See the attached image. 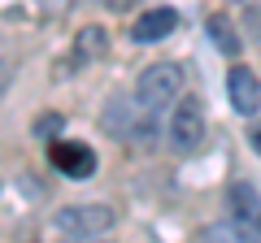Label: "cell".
Wrapping results in <instances>:
<instances>
[{
    "mask_svg": "<svg viewBox=\"0 0 261 243\" xmlns=\"http://www.w3.org/2000/svg\"><path fill=\"white\" fill-rule=\"evenodd\" d=\"M113 222H118V213L109 204H65L53 217V226L65 239H96V234L113 230Z\"/></svg>",
    "mask_w": 261,
    "mask_h": 243,
    "instance_id": "2",
    "label": "cell"
},
{
    "mask_svg": "<svg viewBox=\"0 0 261 243\" xmlns=\"http://www.w3.org/2000/svg\"><path fill=\"white\" fill-rule=\"evenodd\" d=\"M226 92H231L235 113H257L261 109V78L252 74L248 66H235L231 74H226Z\"/></svg>",
    "mask_w": 261,
    "mask_h": 243,
    "instance_id": "6",
    "label": "cell"
},
{
    "mask_svg": "<svg viewBox=\"0 0 261 243\" xmlns=\"http://www.w3.org/2000/svg\"><path fill=\"white\" fill-rule=\"evenodd\" d=\"M65 5H70V0H44V9H57V13H61Z\"/></svg>",
    "mask_w": 261,
    "mask_h": 243,
    "instance_id": "13",
    "label": "cell"
},
{
    "mask_svg": "<svg viewBox=\"0 0 261 243\" xmlns=\"http://www.w3.org/2000/svg\"><path fill=\"white\" fill-rule=\"evenodd\" d=\"M105 48H109V39H105L100 26H87L83 35H79V56H100Z\"/></svg>",
    "mask_w": 261,
    "mask_h": 243,
    "instance_id": "9",
    "label": "cell"
},
{
    "mask_svg": "<svg viewBox=\"0 0 261 243\" xmlns=\"http://www.w3.org/2000/svg\"><path fill=\"white\" fill-rule=\"evenodd\" d=\"M231 200H235V217L248 222L252 208H257V204H252V187H244V183H240V187H231Z\"/></svg>",
    "mask_w": 261,
    "mask_h": 243,
    "instance_id": "10",
    "label": "cell"
},
{
    "mask_svg": "<svg viewBox=\"0 0 261 243\" xmlns=\"http://www.w3.org/2000/svg\"><path fill=\"white\" fill-rule=\"evenodd\" d=\"M178 92H183V66L178 61H157L135 83V100L144 109H152V113H161L170 100H178Z\"/></svg>",
    "mask_w": 261,
    "mask_h": 243,
    "instance_id": "1",
    "label": "cell"
},
{
    "mask_svg": "<svg viewBox=\"0 0 261 243\" xmlns=\"http://www.w3.org/2000/svg\"><path fill=\"white\" fill-rule=\"evenodd\" d=\"M174 26H178L174 9H152V13H144V18L135 22V39H140V44H157V39H166Z\"/></svg>",
    "mask_w": 261,
    "mask_h": 243,
    "instance_id": "7",
    "label": "cell"
},
{
    "mask_svg": "<svg viewBox=\"0 0 261 243\" xmlns=\"http://www.w3.org/2000/svg\"><path fill=\"white\" fill-rule=\"evenodd\" d=\"M105 5H109V9H126L130 0H105Z\"/></svg>",
    "mask_w": 261,
    "mask_h": 243,
    "instance_id": "14",
    "label": "cell"
},
{
    "mask_svg": "<svg viewBox=\"0 0 261 243\" xmlns=\"http://www.w3.org/2000/svg\"><path fill=\"white\" fill-rule=\"evenodd\" d=\"M170 139H174L178 152H196L200 148V139H205V113H200V104H196V96H187V100L174 109V117H170Z\"/></svg>",
    "mask_w": 261,
    "mask_h": 243,
    "instance_id": "4",
    "label": "cell"
},
{
    "mask_svg": "<svg viewBox=\"0 0 261 243\" xmlns=\"http://www.w3.org/2000/svg\"><path fill=\"white\" fill-rule=\"evenodd\" d=\"M57 131H61V113H44V117H35V135L48 139V135H57Z\"/></svg>",
    "mask_w": 261,
    "mask_h": 243,
    "instance_id": "11",
    "label": "cell"
},
{
    "mask_svg": "<svg viewBox=\"0 0 261 243\" xmlns=\"http://www.w3.org/2000/svg\"><path fill=\"white\" fill-rule=\"evenodd\" d=\"M248 143H252V148L261 152V122H257V126H252V131H248Z\"/></svg>",
    "mask_w": 261,
    "mask_h": 243,
    "instance_id": "12",
    "label": "cell"
},
{
    "mask_svg": "<svg viewBox=\"0 0 261 243\" xmlns=\"http://www.w3.org/2000/svg\"><path fill=\"white\" fill-rule=\"evenodd\" d=\"M105 131L118 135V139H148L152 135V109H144L140 100H126V96H113L105 104Z\"/></svg>",
    "mask_w": 261,
    "mask_h": 243,
    "instance_id": "3",
    "label": "cell"
},
{
    "mask_svg": "<svg viewBox=\"0 0 261 243\" xmlns=\"http://www.w3.org/2000/svg\"><path fill=\"white\" fill-rule=\"evenodd\" d=\"M48 161H53V169H61L65 178H92L96 174V152L87 148V143L61 139V143L48 148Z\"/></svg>",
    "mask_w": 261,
    "mask_h": 243,
    "instance_id": "5",
    "label": "cell"
},
{
    "mask_svg": "<svg viewBox=\"0 0 261 243\" xmlns=\"http://www.w3.org/2000/svg\"><path fill=\"white\" fill-rule=\"evenodd\" d=\"M209 39H214L226 56H240V35L231 31V22H226L222 13H214V18H209Z\"/></svg>",
    "mask_w": 261,
    "mask_h": 243,
    "instance_id": "8",
    "label": "cell"
}]
</instances>
